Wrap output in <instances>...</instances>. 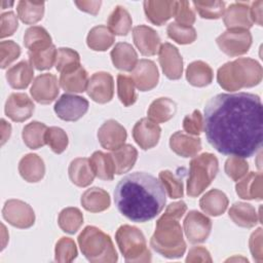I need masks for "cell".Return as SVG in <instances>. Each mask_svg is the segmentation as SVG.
I'll return each mask as SVG.
<instances>
[{
  "label": "cell",
  "mask_w": 263,
  "mask_h": 263,
  "mask_svg": "<svg viewBox=\"0 0 263 263\" xmlns=\"http://www.w3.org/2000/svg\"><path fill=\"white\" fill-rule=\"evenodd\" d=\"M75 5L82 11L87 12L89 14L96 15L100 11V7L102 5V1H74Z\"/></svg>",
  "instance_id": "680465c9"
},
{
  "label": "cell",
  "mask_w": 263,
  "mask_h": 263,
  "mask_svg": "<svg viewBox=\"0 0 263 263\" xmlns=\"http://www.w3.org/2000/svg\"><path fill=\"white\" fill-rule=\"evenodd\" d=\"M219 171L217 157L212 153H202L195 156L189 165L187 194L196 197L201 194L215 179Z\"/></svg>",
  "instance_id": "8992f818"
},
{
  "label": "cell",
  "mask_w": 263,
  "mask_h": 263,
  "mask_svg": "<svg viewBox=\"0 0 263 263\" xmlns=\"http://www.w3.org/2000/svg\"><path fill=\"white\" fill-rule=\"evenodd\" d=\"M203 130L218 152L251 157L263 140V107L259 96L251 92L219 93L204 107Z\"/></svg>",
  "instance_id": "6da1fadb"
},
{
  "label": "cell",
  "mask_w": 263,
  "mask_h": 263,
  "mask_svg": "<svg viewBox=\"0 0 263 263\" xmlns=\"http://www.w3.org/2000/svg\"><path fill=\"white\" fill-rule=\"evenodd\" d=\"M262 67L254 59L239 58L222 65L217 72L219 85L228 91L253 87L262 80Z\"/></svg>",
  "instance_id": "3957f363"
},
{
  "label": "cell",
  "mask_w": 263,
  "mask_h": 263,
  "mask_svg": "<svg viewBox=\"0 0 263 263\" xmlns=\"http://www.w3.org/2000/svg\"><path fill=\"white\" fill-rule=\"evenodd\" d=\"M3 218L12 226L30 228L35 223V213L31 205L20 199H8L2 209Z\"/></svg>",
  "instance_id": "9c48e42d"
},
{
  "label": "cell",
  "mask_w": 263,
  "mask_h": 263,
  "mask_svg": "<svg viewBox=\"0 0 263 263\" xmlns=\"http://www.w3.org/2000/svg\"><path fill=\"white\" fill-rule=\"evenodd\" d=\"M45 143L57 154L64 152L68 147V136L66 132L58 126H50L45 134Z\"/></svg>",
  "instance_id": "c3c4849f"
},
{
  "label": "cell",
  "mask_w": 263,
  "mask_h": 263,
  "mask_svg": "<svg viewBox=\"0 0 263 263\" xmlns=\"http://www.w3.org/2000/svg\"><path fill=\"white\" fill-rule=\"evenodd\" d=\"M146 17L154 25L161 26L174 16L176 1L146 0L143 3Z\"/></svg>",
  "instance_id": "7402d4cb"
},
{
  "label": "cell",
  "mask_w": 263,
  "mask_h": 263,
  "mask_svg": "<svg viewBox=\"0 0 263 263\" xmlns=\"http://www.w3.org/2000/svg\"><path fill=\"white\" fill-rule=\"evenodd\" d=\"M158 61L163 74L172 80L180 79L183 74V59L176 46L168 42L160 45Z\"/></svg>",
  "instance_id": "5bb4252c"
},
{
  "label": "cell",
  "mask_w": 263,
  "mask_h": 263,
  "mask_svg": "<svg viewBox=\"0 0 263 263\" xmlns=\"http://www.w3.org/2000/svg\"><path fill=\"white\" fill-rule=\"evenodd\" d=\"M115 239L124 260L129 263L150 262L151 253L147 248L143 232L130 225H121L116 233Z\"/></svg>",
  "instance_id": "52a82bcc"
},
{
  "label": "cell",
  "mask_w": 263,
  "mask_h": 263,
  "mask_svg": "<svg viewBox=\"0 0 263 263\" xmlns=\"http://www.w3.org/2000/svg\"><path fill=\"white\" fill-rule=\"evenodd\" d=\"M167 36L179 44H190L195 41L197 34L192 26H184L173 22L167 25Z\"/></svg>",
  "instance_id": "7bdbcfd3"
},
{
  "label": "cell",
  "mask_w": 263,
  "mask_h": 263,
  "mask_svg": "<svg viewBox=\"0 0 263 263\" xmlns=\"http://www.w3.org/2000/svg\"><path fill=\"white\" fill-rule=\"evenodd\" d=\"M117 210L133 222L144 223L163 210L166 198L163 185L154 176L136 172L123 177L114 190Z\"/></svg>",
  "instance_id": "7a4b0ae2"
},
{
  "label": "cell",
  "mask_w": 263,
  "mask_h": 263,
  "mask_svg": "<svg viewBox=\"0 0 263 263\" xmlns=\"http://www.w3.org/2000/svg\"><path fill=\"white\" fill-rule=\"evenodd\" d=\"M54 66L60 73L71 71L80 66V57L77 51L71 48H58Z\"/></svg>",
  "instance_id": "b9f144b4"
},
{
  "label": "cell",
  "mask_w": 263,
  "mask_h": 263,
  "mask_svg": "<svg viewBox=\"0 0 263 263\" xmlns=\"http://www.w3.org/2000/svg\"><path fill=\"white\" fill-rule=\"evenodd\" d=\"M82 255L92 263H114L118 255L112 239L96 226H86L78 235Z\"/></svg>",
  "instance_id": "5b68a950"
},
{
  "label": "cell",
  "mask_w": 263,
  "mask_h": 263,
  "mask_svg": "<svg viewBox=\"0 0 263 263\" xmlns=\"http://www.w3.org/2000/svg\"><path fill=\"white\" fill-rule=\"evenodd\" d=\"M68 173L71 182L78 187H86L90 185L96 176L91 168L89 159L86 157L73 159L69 165Z\"/></svg>",
  "instance_id": "4316f807"
},
{
  "label": "cell",
  "mask_w": 263,
  "mask_h": 263,
  "mask_svg": "<svg viewBox=\"0 0 263 263\" xmlns=\"http://www.w3.org/2000/svg\"><path fill=\"white\" fill-rule=\"evenodd\" d=\"M250 251L255 261H263V251H262V228H257L250 236L249 239Z\"/></svg>",
  "instance_id": "9f6ffc18"
},
{
  "label": "cell",
  "mask_w": 263,
  "mask_h": 263,
  "mask_svg": "<svg viewBox=\"0 0 263 263\" xmlns=\"http://www.w3.org/2000/svg\"><path fill=\"white\" fill-rule=\"evenodd\" d=\"M170 147L177 155L187 158L195 156L201 150V141L198 137L179 130L171 136Z\"/></svg>",
  "instance_id": "44dd1931"
},
{
  "label": "cell",
  "mask_w": 263,
  "mask_h": 263,
  "mask_svg": "<svg viewBox=\"0 0 263 263\" xmlns=\"http://www.w3.org/2000/svg\"><path fill=\"white\" fill-rule=\"evenodd\" d=\"M47 126L39 121H32L25 125L22 132V138L24 143L30 149H38L44 146L45 143V134Z\"/></svg>",
  "instance_id": "f35d334b"
},
{
  "label": "cell",
  "mask_w": 263,
  "mask_h": 263,
  "mask_svg": "<svg viewBox=\"0 0 263 263\" xmlns=\"http://www.w3.org/2000/svg\"><path fill=\"white\" fill-rule=\"evenodd\" d=\"M130 77L140 91H149L157 85L159 73L153 61L142 59L138 61Z\"/></svg>",
  "instance_id": "9a60e30c"
},
{
  "label": "cell",
  "mask_w": 263,
  "mask_h": 263,
  "mask_svg": "<svg viewBox=\"0 0 263 263\" xmlns=\"http://www.w3.org/2000/svg\"><path fill=\"white\" fill-rule=\"evenodd\" d=\"M174 17L177 24L184 26H192L195 23V13L188 1H176Z\"/></svg>",
  "instance_id": "f5cc1de1"
},
{
  "label": "cell",
  "mask_w": 263,
  "mask_h": 263,
  "mask_svg": "<svg viewBox=\"0 0 263 263\" xmlns=\"http://www.w3.org/2000/svg\"><path fill=\"white\" fill-rule=\"evenodd\" d=\"M214 73L212 68L202 61L190 63L186 69L187 81L196 87H203L212 83Z\"/></svg>",
  "instance_id": "d6a6232c"
},
{
  "label": "cell",
  "mask_w": 263,
  "mask_h": 263,
  "mask_svg": "<svg viewBox=\"0 0 263 263\" xmlns=\"http://www.w3.org/2000/svg\"><path fill=\"white\" fill-rule=\"evenodd\" d=\"M160 134V126L148 117L141 118L133 127V138L143 150L155 147L158 144Z\"/></svg>",
  "instance_id": "2e32d148"
},
{
  "label": "cell",
  "mask_w": 263,
  "mask_h": 263,
  "mask_svg": "<svg viewBox=\"0 0 263 263\" xmlns=\"http://www.w3.org/2000/svg\"><path fill=\"white\" fill-rule=\"evenodd\" d=\"M249 2H234L225 9L223 21L228 29L249 30L253 26Z\"/></svg>",
  "instance_id": "ffe728a7"
},
{
  "label": "cell",
  "mask_w": 263,
  "mask_h": 263,
  "mask_svg": "<svg viewBox=\"0 0 263 263\" xmlns=\"http://www.w3.org/2000/svg\"><path fill=\"white\" fill-rule=\"evenodd\" d=\"M115 41V36L107 26H96L90 29L86 37L87 46L96 51H105Z\"/></svg>",
  "instance_id": "d590c367"
},
{
  "label": "cell",
  "mask_w": 263,
  "mask_h": 263,
  "mask_svg": "<svg viewBox=\"0 0 263 263\" xmlns=\"http://www.w3.org/2000/svg\"><path fill=\"white\" fill-rule=\"evenodd\" d=\"M132 16L123 6H116L109 15L108 28L115 35L126 36L132 29Z\"/></svg>",
  "instance_id": "74e56055"
},
{
  "label": "cell",
  "mask_w": 263,
  "mask_h": 263,
  "mask_svg": "<svg viewBox=\"0 0 263 263\" xmlns=\"http://www.w3.org/2000/svg\"><path fill=\"white\" fill-rule=\"evenodd\" d=\"M24 44L28 48V52L43 50L52 45L49 33L40 26H33L26 30Z\"/></svg>",
  "instance_id": "836d02e7"
},
{
  "label": "cell",
  "mask_w": 263,
  "mask_h": 263,
  "mask_svg": "<svg viewBox=\"0 0 263 263\" xmlns=\"http://www.w3.org/2000/svg\"><path fill=\"white\" fill-rule=\"evenodd\" d=\"M262 6L263 1L258 0L251 3L250 6V16L253 23L257 24L258 26H262Z\"/></svg>",
  "instance_id": "91938a15"
},
{
  "label": "cell",
  "mask_w": 263,
  "mask_h": 263,
  "mask_svg": "<svg viewBox=\"0 0 263 263\" xmlns=\"http://www.w3.org/2000/svg\"><path fill=\"white\" fill-rule=\"evenodd\" d=\"M21 55V47L12 40H4L0 43V65L2 69L8 67Z\"/></svg>",
  "instance_id": "816d5d0a"
},
{
  "label": "cell",
  "mask_w": 263,
  "mask_h": 263,
  "mask_svg": "<svg viewBox=\"0 0 263 263\" xmlns=\"http://www.w3.org/2000/svg\"><path fill=\"white\" fill-rule=\"evenodd\" d=\"M11 135V125L5 119H1V145H4L5 142L9 139Z\"/></svg>",
  "instance_id": "94428289"
},
{
  "label": "cell",
  "mask_w": 263,
  "mask_h": 263,
  "mask_svg": "<svg viewBox=\"0 0 263 263\" xmlns=\"http://www.w3.org/2000/svg\"><path fill=\"white\" fill-rule=\"evenodd\" d=\"M159 181L164 187V190L171 198H180L184 194V186L181 179H179L175 174L168 170L161 171L158 175Z\"/></svg>",
  "instance_id": "7dc6e473"
},
{
  "label": "cell",
  "mask_w": 263,
  "mask_h": 263,
  "mask_svg": "<svg viewBox=\"0 0 263 263\" xmlns=\"http://www.w3.org/2000/svg\"><path fill=\"white\" fill-rule=\"evenodd\" d=\"M17 16L27 25H33L42 20L44 14V2L18 1L16 5Z\"/></svg>",
  "instance_id": "ab89813d"
},
{
  "label": "cell",
  "mask_w": 263,
  "mask_h": 263,
  "mask_svg": "<svg viewBox=\"0 0 263 263\" xmlns=\"http://www.w3.org/2000/svg\"><path fill=\"white\" fill-rule=\"evenodd\" d=\"M110 55L114 67L120 71L132 72L138 63V54L135 48L126 42L116 43Z\"/></svg>",
  "instance_id": "d4e9b609"
},
{
  "label": "cell",
  "mask_w": 263,
  "mask_h": 263,
  "mask_svg": "<svg viewBox=\"0 0 263 263\" xmlns=\"http://www.w3.org/2000/svg\"><path fill=\"white\" fill-rule=\"evenodd\" d=\"M135 86L136 85L132 77L123 74H119L117 76V95L120 102L126 107L132 106L137 101Z\"/></svg>",
  "instance_id": "bcb514c9"
},
{
  "label": "cell",
  "mask_w": 263,
  "mask_h": 263,
  "mask_svg": "<svg viewBox=\"0 0 263 263\" xmlns=\"http://www.w3.org/2000/svg\"><path fill=\"white\" fill-rule=\"evenodd\" d=\"M263 178L261 173L251 172L243 179L238 180L235 185L237 195L242 199H256L263 198Z\"/></svg>",
  "instance_id": "cb8c5ba5"
},
{
  "label": "cell",
  "mask_w": 263,
  "mask_h": 263,
  "mask_svg": "<svg viewBox=\"0 0 263 263\" xmlns=\"http://www.w3.org/2000/svg\"><path fill=\"white\" fill-rule=\"evenodd\" d=\"M176 111H177L176 103L170 98L161 97L154 100L150 104L147 111V115H148V118L153 120L154 122L162 123L172 119L176 114Z\"/></svg>",
  "instance_id": "1f68e13d"
},
{
  "label": "cell",
  "mask_w": 263,
  "mask_h": 263,
  "mask_svg": "<svg viewBox=\"0 0 263 263\" xmlns=\"http://www.w3.org/2000/svg\"><path fill=\"white\" fill-rule=\"evenodd\" d=\"M0 25V37L5 38L11 36L18 27L17 16L13 11L4 12L1 14Z\"/></svg>",
  "instance_id": "11a10c76"
},
{
  "label": "cell",
  "mask_w": 263,
  "mask_h": 263,
  "mask_svg": "<svg viewBox=\"0 0 263 263\" xmlns=\"http://www.w3.org/2000/svg\"><path fill=\"white\" fill-rule=\"evenodd\" d=\"M151 248L168 259L180 258L186 251L183 229L179 219L166 213L156 221L155 231L150 238Z\"/></svg>",
  "instance_id": "277c9868"
},
{
  "label": "cell",
  "mask_w": 263,
  "mask_h": 263,
  "mask_svg": "<svg viewBox=\"0 0 263 263\" xmlns=\"http://www.w3.org/2000/svg\"><path fill=\"white\" fill-rule=\"evenodd\" d=\"M213 261L210 252L200 246L192 247L187 255L186 262L188 263H195V262H209L211 263Z\"/></svg>",
  "instance_id": "6f0895ef"
},
{
  "label": "cell",
  "mask_w": 263,
  "mask_h": 263,
  "mask_svg": "<svg viewBox=\"0 0 263 263\" xmlns=\"http://www.w3.org/2000/svg\"><path fill=\"white\" fill-rule=\"evenodd\" d=\"M8 84L14 89H24L29 86L34 77L33 66L28 61H22L10 67L6 74Z\"/></svg>",
  "instance_id": "484cf974"
},
{
  "label": "cell",
  "mask_w": 263,
  "mask_h": 263,
  "mask_svg": "<svg viewBox=\"0 0 263 263\" xmlns=\"http://www.w3.org/2000/svg\"><path fill=\"white\" fill-rule=\"evenodd\" d=\"M184 130L191 136H198L203 130V115L199 110H194L183 119Z\"/></svg>",
  "instance_id": "db71d44e"
},
{
  "label": "cell",
  "mask_w": 263,
  "mask_h": 263,
  "mask_svg": "<svg viewBox=\"0 0 263 263\" xmlns=\"http://www.w3.org/2000/svg\"><path fill=\"white\" fill-rule=\"evenodd\" d=\"M86 92L90 99L99 104L110 102L114 95L113 77L108 72H96L88 79Z\"/></svg>",
  "instance_id": "7c38bea8"
},
{
  "label": "cell",
  "mask_w": 263,
  "mask_h": 263,
  "mask_svg": "<svg viewBox=\"0 0 263 263\" xmlns=\"http://www.w3.org/2000/svg\"><path fill=\"white\" fill-rule=\"evenodd\" d=\"M18 173L29 183L39 182L45 174L44 161L35 153L26 154L18 162Z\"/></svg>",
  "instance_id": "603a6c76"
},
{
  "label": "cell",
  "mask_w": 263,
  "mask_h": 263,
  "mask_svg": "<svg viewBox=\"0 0 263 263\" xmlns=\"http://www.w3.org/2000/svg\"><path fill=\"white\" fill-rule=\"evenodd\" d=\"M199 206L203 213L217 217L225 213L228 206V197L223 191L212 189L200 198Z\"/></svg>",
  "instance_id": "f546056e"
},
{
  "label": "cell",
  "mask_w": 263,
  "mask_h": 263,
  "mask_svg": "<svg viewBox=\"0 0 263 263\" xmlns=\"http://www.w3.org/2000/svg\"><path fill=\"white\" fill-rule=\"evenodd\" d=\"M228 215L234 224L243 228H252L259 222L256 209L247 202L233 203L229 209Z\"/></svg>",
  "instance_id": "4dcf8cb0"
},
{
  "label": "cell",
  "mask_w": 263,
  "mask_h": 263,
  "mask_svg": "<svg viewBox=\"0 0 263 263\" xmlns=\"http://www.w3.org/2000/svg\"><path fill=\"white\" fill-rule=\"evenodd\" d=\"M88 101L80 96L64 93L55 102L53 110L59 118L65 121H76L88 110Z\"/></svg>",
  "instance_id": "30bf717a"
},
{
  "label": "cell",
  "mask_w": 263,
  "mask_h": 263,
  "mask_svg": "<svg viewBox=\"0 0 263 263\" xmlns=\"http://www.w3.org/2000/svg\"><path fill=\"white\" fill-rule=\"evenodd\" d=\"M34 104L24 92L11 93L5 103V114L13 121L22 122L29 119L34 112Z\"/></svg>",
  "instance_id": "ac0fdd59"
},
{
  "label": "cell",
  "mask_w": 263,
  "mask_h": 263,
  "mask_svg": "<svg viewBox=\"0 0 263 263\" xmlns=\"http://www.w3.org/2000/svg\"><path fill=\"white\" fill-rule=\"evenodd\" d=\"M59 84L58 78L53 74H40L33 81L30 89L31 96L39 104H50L57 99L60 92Z\"/></svg>",
  "instance_id": "4fadbf2b"
},
{
  "label": "cell",
  "mask_w": 263,
  "mask_h": 263,
  "mask_svg": "<svg viewBox=\"0 0 263 263\" xmlns=\"http://www.w3.org/2000/svg\"><path fill=\"white\" fill-rule=\"evenodd\" d=\"M59 83L67 92H83L86 90L88 83L87 72L80 65L71 71L61 73Z\"/></svg>",
  "instance_id": "83f0119b"
},
{
  "label": "cell",
  "mask_w": 263,
  "mask_h": 263,
  "mask_svg": "<svg viewBox=\"0 0 263 263\" xmlns=\"http://www.w3.org/2000/svg\"><path fill=\"white\" fill-rule=\"evenodd\" d=\"M184 232L191 243H199L206 240L212 230V221L198 211H190L183 222Z\"/></svg>",
  "instance_id": "8fae6325"
},
{
  "label": "cell",
  "mask_w": 263,
  "mask_h": 263,
  "mask_svg": "<svg viewBox=\"0 0 263 263\" xmlns=\"http://www.w3.org/2000/svg\"><path fill=\"white\" fill-rule=\"evenodd\" d=\"M127 138L125 128L116 120L105 121L98 130V140L101 146L107 150H115L122 145Z\"/></svg>",
  "instance_id": "e0dca14e"
},
{
  "label": "cell",
  "mask_w": 263,
  "mask_h": 263,
  "mask_svg": "<svg viewBox=\"0 0 263 263\" xmlns=\"http://www.w3.org/2000/svg\"><path fill=\"white\" fill-rule=\"evenodd\" d=\"M57 51H58V49L52 44L51 46H49L46 49L38 50L35 52H28L29 62L32 64V66L34 68H36L39 71L48 70L55 63Z\"/></svg>",
  "instance_id": "ee69618b"
},
{
  "label": "cell",
  "mask_w": 263,
  "mask_h": 263,
  "mask_svg": "<svg viewBox=\"0 0 263 263\" xmlns=\"http://www.w3.org/2000/svg\"><path fill=\"white\" fill-rule=\"evenodd\" d=\"M81 205L88 212L100 213L110 206V195L99 187H91L83 192L80 199Z\"/></svg>",
  "instance_id": "f1b7e54d"
},
{
  "label": "cell",
  "mask_w": 263,
  "mask_h": 263,
  "mask_svg": "<svg viewBox=\"0 0 263 263\" xmlns=\"http://www.w3.org/2000/svg\"><path fill=\"white\" fill-rule=\"evenodd\" d=\"M4 233H6V229H5V226L2 224V234H3V235H2V250L5 248V245H6L5 241H6L7 238H8V237H5V236H4Z\"/></svg>",
  "instance_id": "6125c7cd"
},
{
  "label": "cell",
  "mask_w": 263,
  "mask_h": 263,
  "mask_svg": "<svg viewBox=\"0 0 263 263\" xmlns=\"http://www.w3.org/2000/svg\"><path fill=\"white\" fill-rule=\"evenodd\" d=\"M192 4L197 13L206 20L220 18L226 9L224 1H193Z\"/></svg>",
  "instance_id": "f6af8a7d"
},
{
  "label": "cell",
  "mask_w": 263,
  "mask_h": 263,
  "mask_svg": "<svg viewBox=\"0 0 263 263\" xmlns=\"http://www.w3.org/2000/svg\"><path fill=\"white\" fill-rule=\"evenodd\" d=\"M111 156L115 165V174L122 175L134 167L138 158V151L134 146L124 144L113 150Z\"/></svg>",
  "instance_id": "e575fe53"
},
{
  "label": "cell",
  "mask_w": 263,
  "mask_h": 263,
  "mask_svg": "<svg viewBox=\"0 0 263 263\" xmlns=\"http://www.w3.org/2000/svg\"><path fill=\"white\" fill-rule=\"evenodd\" d=\"M89 162L95 175L104 181H111L114 178L115 165L111 154L96 151L89 158Z\"/></svg>",
  "instance_id": "8d00e7d4"
},
{
  "label": "cell",
  "mask_w": 263,
  "mask_h": 263,
  "mask_svg": "<svg viewBox=\"0 0 263 263\" xmlns=\"http://www.w3.org/2000/svg\"><path fill=\"white\" fill-rule=\"evenodd\" d=\"M58 224L64 232L74 234L83 224V215L77 208H65L59 214Z\"/></svg>",
  "instance_id": "60d3db41"
},
{
  "label": "cell",
  "mask_w": 263,
  "mask_h": 263,
  "mask_svg": "<svg viewBox=\"0 0 263 263\" xmlns=\"http://www.w3.org/2000/svg\"><path fill=\"white\" fill-rule=\"evenodd\" d=\"M77 257L75 241L70 237H61L54 248V260L58 262H72Z\"/></svg>",
  "instance_id": "681fc988"
},
{
  "label": "cell",
  "mask_w": 263,
  "mask_h": 263,
  "mask_svg": "<svg viewBox=\"0 0 263 263\" xmlns=\"http://www.w3.org/2000/svg\"><path fill=\"white\" fill-rule=\"evenodd\" d=\"M224 170L230 179L233 181H238L247 175L249 171V163L243 157L230 156L225 161Z\"/></svg>",
  "instance_id": "f907efd6"
},
{
  "label": "cell",
  "mask_w": 263,
  "mask_h": 263,
  "mask_svg": "<svg viewBox=\"0 0 263 263\" xmlns=\"http://www.w3.org/2000/svg\"><path fill=\"white\" fill-rule=\"evenodd\" d=\"M252 34L249 30L228 29L217 37L219 48L229 57H238L249 51L252 45Z\"/></svg>",
  "instance_id": "ba28073f"
},
{
  "label": "cell",
  "mask_w": 263,
  "mask_h": 263,
  "mask_svg": "<svg viewBox=\"0 0 263 263\" xmlns=\"http://www.w3.org/2000/svg\"><path fill=\"white\" fill-rule=\"evenodd\" d=\"M135 45L143 55L151 57L156 54L160 48V37L151 27L140 25L133 29Z\"/></svg>",
  "instance_id": "d6986e66"
}]
</instances>
